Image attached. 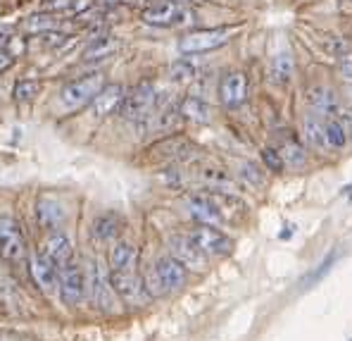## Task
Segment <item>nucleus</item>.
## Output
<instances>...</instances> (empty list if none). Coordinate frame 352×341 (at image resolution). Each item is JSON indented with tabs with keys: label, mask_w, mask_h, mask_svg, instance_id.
<instances>
[{
	"label": "nucleus",
	"mask_w": 352,
	"mask_h": 341,
	"mask_svg": "<svg viewBox=\"0 0 352 341\" xmlns=\"http://www.w3.org/2000/svg\"><path fill=\"white\" fill-rule=\"evenodd\" d=\"M157 89H155L153 81H138L129 93H124V101L119 105L124 120H131L143 124L153 115V110L157 107Z\"/></svg>",
	"instance_id": "obj_1"
},
{
	"label": "nucleus",
	"mask_w": 352,
	"mask_h": 341,
	"mask_svg": "<svg viewBox=\"0 0 352 341\" xmlns=\"http://www.w3.org/2000/svg\"><path fill=\"white\" fill-rule=\"evenodd\" d=\"M143 22L153 27H186L195 22V12L174 0H162L143 10Z\"/></svg>",
	"instance_id": "obj_2"
},
{
	"label": "nucleus",
	"mask_w": 352,
	"mask_h": 341,
	"mask_svg": "<svg viewBox=\"0 0 352 341\" xmlns=\"http://www.w3.org/2000/svg\"><path fill=\"white\" fill-rule=\"evenodd\" d=\"M0 258L5 262H22L27 258V239H24V229L14 217L5 215L0 217Z\"/></svg>",
	"instance_id": "obj_3"
},
{
	"label": "nucleus",
	"mask_w": 352,
	"mask_h": 341,
	"mask_svg": "<svg viewBox=\"0 0 352 341\" xmlns=\"http://www.w3.org/2000/svg\"><path fill=\"white\" fill-rule=\"evenodd\" d=\"M102 86H105V74H100V72L88 74V76H84V79L69 81V84L60 91V103L67 107V110L84 107L98 96V91H100Z\"/></svg>",
	"instance_id": "obj_4"
},
{
	"label": "nucleus",
	"mask_w": 352,
	"mask_h": 341,
	"mask_svg": "<svg viewBox=\"0 0 352 341\" xmlns=\"http://www.w3.org/2000/svg\"><path fill=\"white\" fill-rule=\"evenodd\" d=\"M86 289L91 291V298L100 310L110 313L115 308V291L110 287V279H107L105 270H102V262L98 258H91L86 262Z\"/></svg>",
	"instance_id": "obj_5"
},
{
	"label": "nucleus",
	"mask_w": 352,
	"mask_h": 341,
	"mask_svg": "<svg viewBox=\"0 0 352 341\" xmlns=\"http://www.w3.org/2000/svg\"><path fill=\"white\" fill-rule=\"evenodd\" d=\"M58 282H60V298L65 306H79L86 298V272L81 265H76L74 260H69L67 265H62L58 270Z\"/></svg>",
	"instance_id": "obj_6"
},
{
	"label": "nucleus",
	"mask_w": 352,
	"mask_h": 341,
	"mask_svg": "<svg viewBox=\"0 0 352 341\" xmlns=\"http://www.w3.org/2000/svg\"><path fill=\"white\" fill-rule=\"evenodd\" d=\"M188 239L203 256L219 258V256H229V253L234 251V241H231L224 231L214 229V227H210V225H198L188 234Z\"/></svg>",
	"instance_id": "obj_7"
},
{
	"label": "nucleus",
	"mask_w": 352,
	"mask_h": 341,
	"mask_svg": "<svg viewBox=\"0 0 352 341\" xmlns=\"http://www.w3.org/2000/svg\"><path fill=\"white\" fill-rule=\"evenodd\" d=\"M231 39L229 29H198L186 34L184 39L179 41V50L186 55H198V53H207V50H217L221 45H226Z\"/></svg>",
	"instance_id": "obj_8"
},
{
	"label": "nucleus",
	"mask_w": 352,
	"mask_h": 341,
	"mask_svg": "<svg viewBox=\"0 0 352 341\" xmlns=\"http://www.w3.org/2000/svg\"><path fill=\"white\" fill-rule=\"evenodd\" d=\"M67 220V210L53 196H41L36 200V222L41 229L45 231H58Z\"/></svg>",
	"instance_id": "obj_9"
},
{
	"label": "nucleus",
	"mask_w": 352,
	"mask_h": 341,
	"mask_svg": "<svg viewBox=\"0 0 352 341\" xmlns=\"http://www.w3.org/2000/svg\"><path fill=\"white\" fill-rule=\"evenodd\" d=\"M38 253L60 270L62 265H67V262L72 260V253H74V248H72V241H69V236H67L65 231H50V234L43 239V244H41Z\"/></svg>",
	"instance_id": "obj_10"
},
{
	"label": "nucleus",
	"mask_w": 352,
	"mask_h": 341,
	"mask_svg": "<svg viewBox=\"0 0 352 341\" xmlns=\"http://www.w3.org/2000/svg\"><path fill=\"white\" fill-rule=\"evenodd\" d=\"M245 98H248V76L243 72H229L219 81V101L226 107H238L245 103Z\"/></svg>",
	"instance_id": "obj_11"
},
{
	"label": "nucleus",
	"mask_w": 352,
	"mask_h": 341,
	"mask_svg": "<svg viewBox=\"0 0 352 341\" xmlns=\"http://www.w3.org/2000/svg\"><path fill=\"white\" fill-rule=\"evenodd\" d=\"M169 251H172L174 260H179L186 270L200 272V270H205V267H207L205 256L193 244H190L188 236H174V239L169 241Z\"/></svg>",
	"instance_id": "obj_12"
},
{
	"label": "nucleus",
	"mask_w": 352,
	"mask_h": 341,
	"mask_svg": "<svg viewBox=\"0 0 352 341\" xmlns=\"http://www.w3.org/2000/svg\"><path fill=\"white\" fill-rule=\"evenodd\" d=\"M110 287L126 303H141L143 293H146L136 272H110Z\"/></svg>",
	"instance_id": "obj_13"
},
{
	"label": "nucleus",
	"mask_w": 352,
	"mask_h": 341,
	"mask_svg": "<svg viewBox=\"0 0 352 341\" xmlns=\"http://www.w3.org/2000/svg\"><path fill=\"white\" fill-rule=\"evenodd\" d=\"M29 272L34 284L41 289L43 293H53L55 287H58V267L53 262L45 260L41 253H34L29 260Z\"/></svg>",
	"instance_id": "obj_14"
},
{
	"label": "nucleus",
	"mask_w": 352,
	"mask_h": 341,
	"mask_svg": "<svg viewBox=\"0 0 352 341\" xmlns=\"http://www.w3.org/2000/svg\"><path fill=\"white\" fill-rule=\"evenodd\" d=\"M124 86L122 84H105L100 91H98V96L91 101V110L96 117H107L112 115L115 110H119V105H122L124 101Z\"/></svg>",
	"instance_id": "obj_15"
},
{
	"label": "nucleus",
	"mask_w": 352,
	"mask_h": 341,
	"mask_svg": "<svg viewBox=\"0 0 352 341\" xmlns=\"http://www.w3.org/2000/svg\"><path fill=\"white\" fill-rule=\"evenodd\" d=\"M155 275H157L164 291H176L186 284V267L179 260H174L172 256L160 258L155 265Z\"/></svg>",
	"instance_id": "obj_16"
},
{
	"label": "nucleus",
	"mask_w": 352,
	"mask_h": 341,
	"mask_svg": "<svg viewBox=\"0 0 352 341\" xmlns=\"http://www.w3.org/2000/svg\"><path fill=\"white\" fill-rule=\"evenodd\" d=\"M186 208H188L190 217H193L195 222H200V225L214 227L217 222H221V215H219V210L214 208V203H212L210 194L188 196V200H186Z\"/></svg>",
	"instance_id": "obj_17"
},
{
	"label": "nucleus",
	"mask_w": 352,
	"mask_h": 341,
	"mask_svg": "<svg viewBox=\"0 0 352 341\" xmlns=\"http://www.w3.org/2000/svg\"><path fill=\"white\" fill-rule=\"evenodd\" d=\"M122 48V41L112 34H102V36H96L91 43L86 45V50L81 53V60L84 62H96V60H107Z\"/></svg>",
	"instance_id": "obj_18"
},
{
	"label": "nucleus",
	"mask_w": 352,
	"mask_h": 341,
	"mask_svg": "<svg viewBox=\"0 0 352 341\" xmlns=\"http://www.w3.org/2000/svg\"><path fill=\"white\" fill-rule=\"evenodd\" d=\"M198 179L203 182L205 186H210V189H214L217 194H231L236 196L238 191H241V186L234 177H231L229 172H224V169L219 167H203L198 172Z\"/></svg>",
	"instance_id": "obj_19"
},
{
	"label": "nucleus",
	"mask_w": 352,
	"mask_h": 341,
	"mask_svg": "<svg viewBox=\"0 0 352 341\" xmlns=\"http://www.w3.org/2000/svg\"><path fill=\"white\" fill-rule=\"evenodd\" d=\"M307 103L314 107V112H319V115H324V117H331V120H333V115L340 112L338 98H336V93L331 91L329 86H312V89L307 91Z\"/></svg>",
	"instance_id": "obj_20"
},
{
	"label": "nucleus",
	"mask_w": 352,
	"mask_h": 341,
	"mask_svg": "<svg viewBox=\"0 0 352 341\" xmlns=\"http://www.w3.org/2000/svg\"><path fill=\"white\" fill-rule=\"evenodd\" d=\"M138 251L136 246L126 244V241H117L110 251V267L112 272H136Z\"/></svg>",
	"instance_id": "obj_21"
},
{
	"label": "nucleus",
	"mask_w": 352,
	"mask_h": 341,
	"mask_svg": "<svg viewBox=\"0 0 352 341\" xmlns=\"http://www.w3.org/2000/svg\"><path fill=\"white\" fill-rule=\"evenodd\" d=\"M179 115L184 117V120H190L195 124H207L212 120V107L207 105L203 98L186 96L184 101L179 103Z\"/></svg>",
	"instance_id": "obj_22"
},
{
	"label": "nucleus",
	"mask_w": 352,
	"mask_h": 341,
	"mask_svg": "<svg viewBox=\"0 0 352 341\" xmlns=\"http://www.w3.org/2000/svg\"><path fill=\"white\" fill-rule=\"evenodd\" d=\"M190 151H193V143L184 136H167L150 148V153L160 155V158H186Z\"/></svg>",
	"instance_id": "obj_23"
},
{
	"label": "nucleus",
	"mask_w": 352,
	"mask_h": 341,
	"mask_svg": "<svg viewBox=\"0 0 352 341\" xmlns=\"http://www.w3.org/2000/svg\"><path fill=\"white\" fill-rule=\"evenodd\" d=\"M295 74V62L291 58V53H278L272 58L269 65V76L276 86H288Z\"/></svg>",
	"instance_id": "obj_24"
},
{
	"label": "nucleus",
	"mask_w": 352,
	"mask_h": 341,
	"mask_svg": "<svg viewBox=\"0 0 352 341\" xmlns=\"http://www.w3.org/2000/svg\"><path fill=\"white\" fill-rule=\"evenodd\" d=\"M119 227H122V220H119L117 213H102L100 217L93 220V236L98 241H115L119 234Z\"/></svg>",
	"instance_id": "obj_25"
},
{
	"label": "nucleus",
	"mask_w": 352,
	"mask_h": 341,
	"mask_svg": "<svg viewBox=\"0 0 352 341\" xmlns=\"http://www.w3.org/2000/svg\"><path fill=\"white\" fill-rule=\"evenodd\" d=\"M65 22L67 19H60L58 14L38 12V14H31L27 22H24V31H29V34H50V31L62 29Z\"/></svg>",
	"instance_id": "obj_26"
},
{
	"label": "nucleus",
	"mask_w": 352,
	"mask_h": 341,
	"mask_svg": "<svg viewBox=\"0 0 352 341\" xmlns=\"http://www.w3.org/2000/svg\"><path fill=\"white\" fill-rule=\"evenodd\" d=\"M181 122V115H179V107H162L160 112H155V115H150L146 122V127L155 129V132H172V129L179 127Z\"/></svg>",
	"instance_id": "obj_27"
},
{
	"label": "nucleus",
	"mask_w": 352,
	"mask_h": 341,
	"mask_svg": "<svg viewBox=\"0 0 352 341\" xmlns=\"http://www.w3.org/2000/svg\"><path fill=\"white\" fill-rule=\"evenodd\" d=\"M324 138H326V148H345L348 143V132H345L343 122L340 120H326L324 122Z\"/></svg>",
	"instance_id": "obj_28"
},
{
	"label": "nucleus",
	"mask_w": 352,
	"mask_h": 341,
	"mask_svg": "<svg viewBox=\"0 0 352 341\" xmlns=\"http://www.w3.org/2000/svg\"><path fill=\"white\" fill-rule=\"evenodd\" d=\"M336 260H338V251H331L329 256H326L324 260L319 262V265L314 267V270L309 272V275L305 277L302 282H300V289H302V291H305V289H312L314 284H319V282H322V279H324V277L331 272V267L336 265Z\"/></svg>",
	"instance_id": "obj_29"
},
{
	"label": "nucleus",
	"mask_w": 352,
	"mask_h": 341,
	"mask_svg": "<svg viewBox=\"0 0 352 341\" xmlns=\"http://www.w3.org/2000/svg\"><path fill=\"white\" fill-rule=\"evenodd\" d=\"M305 138H307V141L312 143L314 148H322V151H326V138H324V122L319 120V117L309 115L307 120H305Z\"/></svg>",
	"instance_id": "obj_30"
},
{
	"label": "nucleus",
	"mask_w": 352,
	"mask_h": 341,
	"mask_svg": "<svg viewBox=\"0 0 352 341\" xmlns=\"http://www.w3.org/2000/svg\"><path fill=\"white\" fill-rule=\"evenodd\" d=\"M198 70L190 60H176L172 67H169V79L179 81V84H186V81H193Z\"/></svg>",
	"instance_id": "obj_31"
},
{
	"label": "nucleus",
	"mask_w": 352,
	"mask_h": 341,
	"mask_svg": "<svg viewBox=\"0 0 352 341\" xmlns=\"http://www.w3.org/2000/svg\"><path fill=\"white\" fill-rule=\"evenodd\" d=\"M41 93V84L38 81H34V79H22V81H17L14 84V89H12V96H14V101L17 103H31L36 96Z\"/></svg>",
	"instance_id": "obj_32"
},
{
	"label": "nucleus",
	"mask_w": 352,
	"mask_h": 341,
	"mask_svg": "<svg viewBox=\"0 0 352 341\" xmlns=\"http://www.w3.org/2000/svg\"><path fill=\"white\" fill-rule=\"evenodd\" d=\"M278 153H281L283 163H288V165H302L305 163V148L300 146L295 138L283 141V146L278 148Z\"/></svg>",
	"instance_id": "obj_33"
},
{
	"label": "nucleus",
	"mask_w": 352,
	"mask_h": 341,
	"mask_svg": "<svg viewBox=\"0 0 352 341\" xmlns=\"http://www.w3.org/2000/svg\"><path fill=\"white\" fill-rule=\"evenodd\" d=\"M262 160H264V165L272 169V172H283V167H286L281 153L274 151V148H264V151H262Z\"/></svg>",
	"instance_id": "obj_34"
},
{
	"label": "nucleus",
	"mask_w": 352,
	"mask_h": 341,
	"mask_svg": "<svg viewBox=\"0 0 352 341\" xmlns=\"http://www.w3.org/2000/svg\"><path fill=\"white\" fill-rule=\"evenodd\" d=\"M241 177L245 179L248 184H252V186H262L264 184V172L257 165H252V163H248V165H243L241 167Z\"/></svg>",
	"instance_id": "obj_35"
},
{
	"label": "nucleus",
	"mask_w": 352,
	"mask_h": 341,
	"mask_svg": "<svg viewBox=\"0 0 352 341\" xmlns=\"http://www.w3.org/2000/svg\"><path fill=\"white\" fill-rule=\"evenodd\" d=\"M72 3H74V0H43V3H41V12H48V14L69 12Z\"/></svg>",
	"instance_id": "obj_36"
},
{
	"label": "nucleus",
	"mask_w": 352,
	"mask_h": 341,
	"mask_svg": "<svg viewBox=\"0 0 352 341\" xmlns=\"http://www.w3.org/2000/svg\"><path fill=\"white\" fill-rule=\"evenodd\" d=\"M326 48H329L333 55H340V58H345V55H348V43H345L343 39H338V36H333V39H329V43H326Z\"/></svg>",
	"instance_id": "obj_37"
},
{
	"label": "nucleus",
	"mask_w": 352,
	"mask_h": 341,
	"mask_svg": "<svg viewBox=\"0 0 352 341\" xmlns=\"http://www.w3.org/2000/svg\"><path fill=\"white\" fill-rule=\"evenodd\" d=\"M164 184L181 186L184 184V172H181V169H167V172H164Z\"/></svg>",
	"instance_id": "obj_38"
},
{
	"label": "nucleus",
	"mask_w": 352,
	"mask_h": 341,
	"mask_svg": "<svg viewBox=\"0 0 352 341\" xmlns=\"http://www.w3.org/2000/svg\"><path fill=\"white\" fill-rule=\"evenodd\" d=\"M93 3H96V0H74V3H72V8H69V12L84 14L86 10H91V8H93Z\"/></svg>",
	"instance_id": "obj_39"
},
{
	"label": "nucleus",
	"mask_w": 352,
	"mask_h": 341,
	"mask_svg": "<svg viewBox=\"0 0 352 341\" xmlns=\"http://www.w3.org/2000/svg\"><path fill=\"white\" fill-rule=\"evenodd\" d=\"M340 74H343L348 81H352V58L350 55H345V58L340 60Z\"/></svg>",
	"instance_id": "obj_40"
},
{
	"label": "nucleus",
	"mask_w": 352,
	"mask_h": 341,
	"mask_svg": "<svg viewBox=\"0 0 352 341\" xmlns=\"http://www.w3.org/2000/svg\"><path fill=\"white\" fill-rule=\"evenodd\" d=\"M14 65V55H10L8 50H0V72L10 70Z\"/></svg>",
	"instance_id": "obj_41"
},
{
	"label": "nucleus",
	"mask_w": 352,
	"mask_h": 341,
	"mask_svg": "<svg viewBox=\"0 0 352 341\" xmlns=\"http://www.w3.org/2000/svg\"><path fill=\"white\" fill-rule=\"evenodd\" d=\"M122 5H129V8H141V10H146L153 5V0H119Z\"/></svg>",
	"instance_id": "obj_42"
},
{
	"label": "nucleus",
	"mask_w": 352,
	"mask_h": 341,
	"mask_svg": "<svg viewBox=\"0 0 352 341\" xmlns=\"http://www.w3.org/2000/svg\"><path fill=\"white\" fill-rule=\"evenodd\" d=\"M96 5L105 12V10H115L119 5V0H96Z\"/></svg>",
	"instance_id": "obj_43"
}]
</instances>
